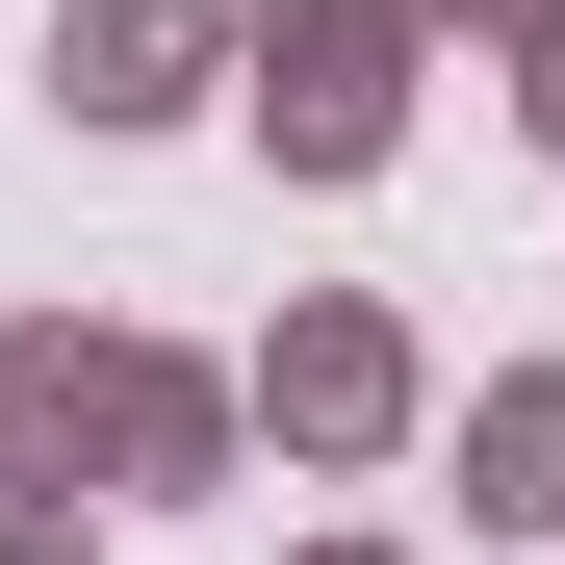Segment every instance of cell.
<instances>
[{
  "label": "cell",
  "instance_id": "cell-1",
  "mask_svg": "<svg viewBox=\"0 0 565 565\" xmlns=\"http://www.w3.org/2000/svg\"><path fill=\"white\" fill-rule=\"evenodd\" d=\"M77 104H180V0H104L77 26Z\"/></svg>",
  "mask_w": 565,
  "mask_h": 565
}]
</instances>
